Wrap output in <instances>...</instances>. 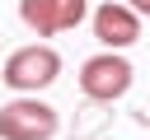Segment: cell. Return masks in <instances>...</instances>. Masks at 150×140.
Masks as SVG:
<instances>
[{
    "label": "cell",
    "mask_w": 150,
    "mask_h": 140,
    "mask_svg": "<svg viewBox=\"0 0 150 140\" xmlns=\"http://www.w3.org/2000/svg\"><path fill=\"white\" fill-rule=\"evenodd\" d=\"M145 121H150V112H145Z\"/></svg>",
    "instance_id": "52a82bcc"
},
{
    "label": "cell",
    "mask_w": 150,
    "mask_h": 140,
    "mask_svg": "<svg viewBox=\"0 0 150 140\" xmlns=\"http://www.w3.org/2000/svg\"><path fill=\"white\" fill-rule=\"evenodd\" d=\"M19 19L33 37H56L89 19V0H19Z\"/></svg>",
    "instance_id": "277c9868"
},
{
    "label": "cell",
    "mask_w": 150,
    "mask_h": 140,
    "mask_svg": "<svg viewBox=\"0 0 150 140\" xmlns=\"http://www.w3.org/2000/svg\"><path fill=\"white\" fill-rule=\"evenodd\" d=\"M89 23H94V37H98L103 51H127V47L141 37V14H136L127 0H103V5L89 14Z\"/></svg>",
    "instance_id": "5b68a950"
},
{
    "label": "cell",
    "mask_w": 150,
    "mask_h": 140,
    "mask_svg": "<svg viewBox=\"0 0 150 140\" xmlns=\"http://www.w3.org/2000/svg\"><path fill=\"white\" fill-rule=\"evenodd\" d=\"M61 131V117L38 93H19L0 107V140H52Z\"/></svg>",
    "instance_id": "7a4b0ae2"
},
{
    "label": "cell",
    "mask_w": 150,
    "mask_h": 140,
    "mask_svg": "<svg viewBox=\"0 0 150 140\" xmlns=\"http://www.w3.org/2000/svg\"><path fill=\"white\" fill-rule=\"evenodd\" d=\"M131 79H136V70L122 51H98L80 65V93L94 98V103H117L131 89Z\"/></svg>",
    "instance_id": "3957f363"
},
{
    "label": "cell",
    "mask_w": 150,
    "mask_h": 140,
    "mask_svg": "<svg viewBox=\"0 0 150 140\" xmlns=\"http://www.w3.org/2000/svg\"><path fill=\"white\" fill-rule=\"evenodd\" d=\"M0 65H5V61H0Z\"/></svg>",
    "instance_id": "ba28073f"
},
{
    "label": "cell",
    "mask_w": 150,
    "mask_h": 140,
    "mask_svg": "<svg viewBox=\"0 0 150 140\" xmlns=\"http://www.w3.org/2000/svg\"><path fill=\"white\" fill-rule=\"evenodd\" d=\"M56 75H61V56L47 42H28V47L9 51L5 65H0V79L14 93H42L47 84H56Z\"/></svg>",
    "instance_id": "6da1fadb"
},
{
    "label": "cell",
    "mask_w": 150,
    "mask_h": 140,
    "mask_svg": "<svg viewBox=\"0 0 150 140\" xmlns=\"http://www.w3.org/2000/svg\"><path fill=\"white\" fill-rule=\"evenodd\" d=\"M127 5H131V9L141 14V19H150V0H127Z\"/></svg>",
    "instance_id": "8992f818"
}]
</instances>
